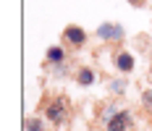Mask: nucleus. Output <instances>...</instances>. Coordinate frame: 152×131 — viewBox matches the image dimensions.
I'll return each mask as SVG.
<instances>
[{"instance_id": "f257e3e1", "label": "nucleus", "mask_w": 152, "mask_h": 131, "mask_svg": "<svg viewBox=\"0 0 152 131\" xmlns=\"http://www.w3.org/2000/svg\"><path fill=\"white\" fill-rule=\"evenodd\" d=\"M102 126H105V131H129L134 126V118L126 108H118L115 102H110L102 110Z\"/></svg>"}, {"instance_id": "f03ea898", "label": "nucleus", "mask_w": 152, "mask_h": 131, "mask_svg": "<svg viewBox=\"0 0 152 131\" xmlns=\"http://www.w3.org/2000/svg\"><path fill=\"white\" fill-rule=\"evenodd\" d=\"M42 113H45V118L53 123V126H66L68 118H71V108H68V100H66L63 94H55L53 100L45 97V102H42Z\"/></svg>"}, {"instance_id": "7ed1b4c3", "label": "nucleus", "mask_w": 152, "mask_h": 131, "mask_svg": "<svg viewBox=\"0 0 152 131\" xmlns=\"http://www.w3.org/2000/svg\"><path fill=\"white\" fill-rule=\"evenodd\" d=\"M61 40H63V45L68 47V50H81L84 45H87V31L81 29V26H76V24H68L66 29H63V34H61Z\"/></svg>"}, {"instance_id": "20e7f679", "label": "nucleus", "mask_w": 152, "mask_h": 131, "mask_svg": "<svg viewBox=\"0 0 152 131\" xmlns=\"http://www.w3.org/2000/svg\"><path fill=\"white\" fill-rule=\"evenodd\" d=\"M94 37L102 42H123V26L115 21H105L94 29Z\"/></svg>"}, {"instance_id": "39448f33", "label": "nucleus", "mask_w": 152, "mask_h": 131, "mask_svg": "<svg viewBox=\"0 0 152 131\" xmlns=\"http://www.w3.org/2000/svg\"><path fill=\"white\" fill-rule=\"evenodd\" d=\"M113 66H115V71H121V73H131L134 68H137V60H134L131 53L121 50V53H115V55H113Z\"/></svg>"}, {"instance_id": "423d86ee", "label": "nucleus", "mask_w": 152, "mask_h": 131, "mask_svg": "<svg viewBox=\"0 0 152 131\" xmlns=\"http://www.w3.org/2000/svg\"><path fill=\"white\" fill-rule=\"evenodd\" d=\"M45 63L47 66H63V63H66V45H53V47H47Z\"/></svg>"}, {"instance_id": "0eeeda50", "label": "nucleus", "mask_w": 152, "mask_h": 131, "mask_svg": "<svg viewBox=\"0 0 152 131\" xmlns=\"http://www.w3.org/2000/svg\"><path fill=\"white\" fill-rule=\"evenodd\" d=\"M97 81V71L89 68V66H81V68H76V84L79 87H92Z\"/></svg>"}, {"instance_id": "6e6552de", "label": "nucleus", "mask_w": 152, "mask_h": 131, "mask_svg": "<svg viewBox=\"0 0 152 131\" xmlns=\"http://www.w3.org/2000/svg\"><path fill=\"white\" fill-rule=\"evenodd\" d=\"M142 108H144V113L152 118V89H144V92H142Z\"/></svg>"}, {"instance_id": "1a4fd4ad", "label": "nucleus", "mask_w": 152, "mask_h": 131, "mask_svg": "<svg viewBox=\"0 0 152 131\" xmlns=\"http://www.w3.org/2000/svg\"><path fill=\"white\" fill-rule=\"evenodd\" d=\"M26 131H45V123L39 118H26Z\"/></svg>"}, {"instance_id": "9d476101", "label": "nucleus", "mask_w": 152, "mask_h": 131, "mask_svg": "<svg viewBox=\"0 0 152 131\" xmlns=\"http://www.w3.org/2000/svg\"><path fill=\"white\" fill-rule=\"evenodd\" d=\"M129 5H134V8H144L147 5V0H126Z\"/></svg>"}, {"instance_id": "9b49d317", "label": "nucleus", "mask_w": 152, "mask_h": 131, "mask_svg": "<svg viewBox=\"0 0 152 131\" xmlns=\"http://www.w3.org/2000/svg\"><path fill=\"white\" fill-rule=\"evenodd\" d=\"M150 76H152V66H150Z\"/></svg>"}]
</instances>
